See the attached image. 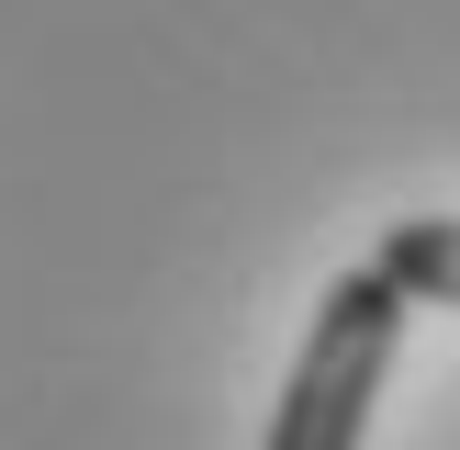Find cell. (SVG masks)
Segmentation results:
<instances>
[{"mask_svg": "<svg viewBox=\"0 0 460 450\" xmlns=\"http://www.w3.org/2000/svg\"><path fill=\"white\" fill-rule=\"evenodd\" d=\"M371 259L394 270L416 304H449V315H460V214H404V225H382Z\"/></svg>", "mask_w": 460, "mask_h": 450, "instance_id": "7a4b0ae2", "label": "cell"}, {"mask_svg": "<svg viewBox=\"0 0 460 450\" xmlns=\"http://www.w3.org/2000/svg\"><path fill=\"white\" fill-rule=\"evenodd\" d=\"M404 315H416V292L382 259L337 270L314 327H304V349H292V372H281V405H270L259 450H359L371 439V405H382V372L404 349Z\"/></svg>", "mask_w": 460, "mask_h": 450, "instance_id": "6da1fadb", "label": "cell"}]
</instances>
